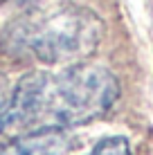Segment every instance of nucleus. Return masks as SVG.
I'll return each instance as SVG.
<instances>
[{"instance_id": "obj_1", "label": "nucleus", "mask_w": 153, "mask_h": 155, "mask_svg": "<svg viewBox=\"0 0 153 155\" xmlns=\"http://www.w3.org/2000/svg\"><path fill=\"white\" fill-rule=\"evenodd\" d=\"M101 38L104 20L92 9L59 5L52 9H32L14 18L0 34V50L12 58L75 65L90 56Z\"/></svg>"}, {"instance_id": "obj_2", "label": "nucleus", "mask_w": 153, "mask_h": 155, "mask_svg": "<svg viewBox=\"0 0 153 155\" xmlns=\"http://www.w3.org/2000/svg\"><path fill=\"white\" fill-rule=\"evenodd\" d=\"M119 81L108 68L75 63L45 77L38 128H75L99 119L117 104Z\"/></svg>"}, {"instance_id": "obj_3", "label": "nucleus", "mask_w": 153, "mask_h": 155, "mask_svg": "<svg viewBox=\"0 0 153 155\" xmlns=\"http://www.w3.org/2000/svg\"><path fill=\"white\" fill-rule=\"evenodd\" d=\"M72 137L63 128H34L7 142H0V155H68Z\"/></svg>"}, {"instance_id": "obj_4", "label": "nucleus", "mask_w": 153, "mask_h": 155, "mask_svg": "<svg viewBox=\"0 0 153 155\" xmlns=\"http://www.w3.org/2000/svg\"><path fill=\"white\" fill-rule=\"evenodd\" d=\"M88 155H133V148H131L128 137L108 135V137H101V140L95 144Z\"/></svg>"}, {"instance_id": "obj_5", "label": "nucleus", "mask_w": 153, "mask_h": 155, "mask_svg": "<svg viewBox=\"0 0 153 155\" xmlns=\"http://www.w3.org/2000/svg\"><path fill=\"white\" fill-rule=\"evenodd\" d=\"M9 94H12V85H9V79H7V74L0 72V110H2V106H5V104H7Z\"/></svg>"}, {"instance_id": "obj_6", "label": "nucleus", "mask_w": 153, "mask_h": 155, "mask_svg": "<svg viewBox=\"0 0 153 155\" xmlns=\"http://www.w3.org/2000/svg\"><path fill=\"white\" fill-rule=\"evenodd\" d=\"M20 2H32V0H20Z\"/></svg>"}]
</instances>
